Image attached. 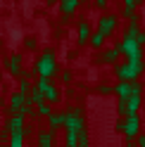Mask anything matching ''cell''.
<instances>
[{
  "mask_svg": "<svg viewBox=\"0 0 145 147\" xmlns=\"http://www.w3.org/2000/svg\"><path fill=\"white\" fill-rule=\"evenodd\" d=\"M17 90H22V93H29V90H31V78L22 74V81H19V88H17Z\"/></svg>",
  "mask_w": 145,
  "mask_h": 147,
  "instance_id": "cell-21",
  "label": "cell"
},
{
  "mask_svg": "<svg viewBox=\"0 0 145 147\" xmlns=\"http://www.w3.org/2000/svg\"><path fill=\"white\" fill-rule=\"evenodd\" d=\"M24 123H26V119H24V114H12L10 119H7V123H5V131L7 133H14V131H22L24 128Z\"/></svg>",
  "mask_w": 145,
  "mask_h": 147,
  "instance_id": "cell-8",
  "label": "cell"
},
{
  "mask_svg": "<svg viewBox=\"0 0 145 147\" xmlns=\"http://www.w3.org/2000/svg\"><path fill=\"white\" fill-rule=\"evenodd\" d=\"M76 10H79V0H60V12H62V19H64V22Z\"/></svg>",
  "mask_w": 145,
  "mask_h": 147,
  "instance_id": "cell-10",
  "label": "cell"
},
{
  "mask_svg": "<svg viewBox=\"0 0 145 147\" xmlns=\"http://www.w3.org/2000/svg\"><path fill=\"white\" fill-rule=\"evenodd\" d=\"M98 93H100V95H110V93H114V88L112 86H100V88H98Z\"/></svg>",
  "mask_w": 145,
  "mask_h": 147,
  "instance_id": "cell-24",
  "label": "cell"
},
{
  "mask_svg": "<svg viewBox=\"0 0 145 147\" xmlns=\"http://www.w3.org/2000/svg\"><path fill=\"white\" fill-rule=\"evenodd\" d=\"M86 145H88V133L83 128V131H79V147H86Z\"/></svg>",
  "mask_w": 145,
  "mask_h": 147,
  "instance_id": "cell-23",
  "label": "cell"
},
{
  "mask_svg": "<svg viewBox=\"0 0 145 147\" xmlns=\"http://www.w3.org/2000/svg\"><path fill=\"white\" fill-rule=\"evenodd\" d=\"M105 38H107V36L105 33H100V31H95V33H90V48H95V50H100L102 48V45H105Z\"/></svg>",
  "mask_w": 145,
  "mask_h": 147,
  "instance_id": "cell-18",
  "label": "cell"
},
{
  "mask_svg": "<svg viewBox=\"0 0 145 147\" xmlns=\"http://www.w3.org/2000/svg\"><path fill=\"white\" fill-rule=\"evenodd\" d=\"M36 74L45 78H55L57 76V62H55V52L52 50H43L41 57L36 59Z\"/></svg>",
  "mask_w": 145,
  "mask_h": 147,
  "instance_id": "cell-2",
  "label": "cell"
},
{
  "mask_svg": "<svg viewBox=\"0 0 145 147\" xmlns=\"http://www.w3.org/2000/svg\"><path fill=\"white\" fill-rule=\"evenodd\" d=\"M136 40H138V45H145V33L138 31V36H136Z\"/></svg>",
  "mask_w": 145,
  "mask_h": 147,
  "instance_id": "cell-27",
  "label": "cell"
},
{
  "mask_svg": "<svg viewBox=\"0 0 145 147\" xmlns=\"http://www.w3.org/2000/svg\"><path fill=\"white\" fill-rule=\"evenodd\" d=\"M38 86L41 90H43V95H45V100H48L50 105H57L60 102V97H62V93H60V88L55 86V78H45V76H38Z\"/></svg>",
  "mask_w": 145,
  "mask_h": 147,
  "instance_id": "cell-4",
  "label": "cell"
},
{
  "mask_svg": "<svg viewBox=\"0 0 145 147\" xmlns=\"http://www.w3.org/2000/svg\"><path fill=\"white\" fill-rule=\"evenodd\" d=\"M60 78H62V83H69V81H71V74H69V71H62Z\"/></svg>",
  "mask_w": 145,
  "mask_h": 147,
  "instance_id": "cell-26",
  "label": "cell"
},
{
  "mask_svg": "<svg viewBox=\"0 0 145 147\" xmlns=\"http://www.w3.org/2000/svg\"><path fill=\"white\" fill-rule=\"evenodd\" d=\"M86 128V119L81 114L79 107H69L64 112V126L62 131H67V147H76L79 145V131Z\"/></svg>",
  "mask_w": 145,
  "mask_h": 147,
  "instance_id": "cell-1",
  "label": "cell"
},
{
  "mask_svg": "<svg viewBox=\"0 0 145 147\" xmlns=\"http://www.w3.org/2000/svg\"><path fill=\"white\" fill-rule=\"evenodd\" d=\"M133 93H136V95H140V93H143V83H140L138 78H133V81H131V95H133Z\"/></svg>",
  "mask_w": 145,
  "mask_h": 147,
  "instance_id": "cell-22",
  "label": "cell"
},
{
  "mask_svg": "<svg viewBox=\"0 0 145 147\" xmlns=\"http://www.w3.org/2000/svg\"><path fill=\"white\" fill-rule=\"evenodd\" d=\"M12 138H10V145L12 147H22L24 145V131H14V133H10Z\"/></svg>",
  "mask_w": 145,
  "mask_h": 147,
  "instance_id": "cell-20",
  "label": "cell"
},
{
  "mask_svg": "<svg viewBox=\"0 0 145 147\" xmlns=\"http://www.w3.org/2000/svg\"><path fill=\"white\" fill-rule=\"evenodd\" d=\"M45 3H48V5H55V3H60V0H45Z\"/></svg>",
  "mask_w": 145,
  "mask_h": 147,
  "instance_id": "cell-31",
  "label": "cell"
},
{
  "mask_svg": "<svg viewBox=\"0 0 145 147\" xmlns=\"http://www.w3.org/2000/svg\"><path fill=\"white\" fill-rule=\"evenodd\" d=\"M136 140H138L140 147H145V133H138V135H136Z\"/></svg>",
  "mask_w": 145,
  "mask_h": 147,
  "instance_id": "cell-28",
  "label": "cell"
},
{
  "mask_svg": "<svg viewBox=\"0 0 145 147\" xmlns=\"http://www.w3.org/2000/svg\"><path fill=\"white\" fill-rule=\"evenodd\" d=\"M140 107H143V97H140V95H136V93L129 95V116H131V114H138V109H140Z\"/></svg>",
  "mask_w": 145,
  "mask_h": 147,
  "instance_id": "cell-17",
  "label": "cell"
},
{
  "mask_svg": "<svg viewBox=\"0 0 145 147\" xmlns=\"http://www.w3.org/2000/svg\"><path fill=\"white\" fill-rule=\"evenodd\" d=\"M38 145L41 147H52V145H55V131H50V128H48V131H43L38 135Z\"/></svg>",
  "mask_w": 145,
  "mask_h": 147,
  "instance_id": "cell-15",
  "label": "cell"
},
{
  "mask_svg": "<svg viewBox=\"0 0 145 147\" xmlns=\"http://www.w3.org/2000/svg\"><path fill=\"white\" fill-rule=\"evenodd\" d=\"M26 100H29V93H22V90H17V93L10 97V107H7V112H10V114H17V112H19V114H22V109H24V105H26Z\"/></svg>",
  "mask_w": 145,
  "mask_h": 147,
  "instance_id": "cell-7",
  "label": "cell"
},
{
  "mask_svg": "<svg viewBox=\"0 0 145 147\" xmlns=\"http://www.w3.org/2000/svg\"><path fill=\"white\" fill-rule=\"evenodd\" d=\"M117 24H119V17L117 14H102L100 22H98V31L105 33V36H112L114 29H117Z\"/></svg>",
  "mask_w": 145,
  "mask_h": 147,
  "instance_id": "cell-6",
  "label": "cell"
},
{
  "mask_svg": "<svg viewBox=\"0 0 145 147\" xmlns=\"http://www.w3.org/2000/svg\"><path fill=\"white\" fill-rule=\"evenodd\" d=\"M95 5H98V7L102 10V7H107V0H95Z\"/></svg>",
  "mask_w": 145,
  "mask_h": 147,
  "instance_id": "cell-30",
  "label": "cell"
},
{
  "mask_svg": "<svg viewBox=\"0 0 145 147\" xmlns=\"http://www.w3.org/2000/svg\"><path fill=\"white\" fill-rule=\"evenodd\" d=\"M114 74H117V78H124V81H133V76H131V64H129V59H126L124 64H117V67H114Z\"/></svg>",
  "mask_w": 145,
  "mask_h": 147,
  "instance_id": "cell-12",
  "label": "cell"
},
{
  "mask_svg": "<svg viewBox=\"0 0 145 147\" xmlns=\"http://www.w3.org/2000/svg\"><path fill=\"white\" fill-rule=\"evenodd\" d=\"M117 131L126 135V140H133L136 135L140 133V116L131 114V116H121V121L117 123Z\"/></svg>",
  "mask_w": 145,
  "mask_h": 147,
  "instance_id": "cell-3",
  "label": "cell"
},
{
  "mask_svg": "<svg viewBox=\"0 0 145 147\" xmlns=\"http://www.w3.org/2000/svg\"><path fill=\"white\" fill-rule=\"evenodd\" d=\"M7 71H10L12 76H22V74H24L22 71V55L19 52L10 57V62H7Z\"/></svg>",
  "mask_w": 145,
  "mask_h": 147,
  "instance_id": "cell-11",
  "label": "cell"
},
{
  "mask_svg": "<svg viewBox=\"0 0 145 147\" xmlns=\"http://www.w3.org/2000/svg\"><path fill=\"white\" fill-rule=\"evenodd\" d=\"M45 119H48V128L50 131H55V133L62 131V126H64V112H50Z\"/></svg>",
  "mask_w": 145,
  "mask_h": 147,
  "instance_id": "cell-9",
  "label": "cell"
},
{
  "mask_svg": "<svg viewBox=\"0 0 145 147\" xmlns=\"http://www.w3.org/2000/svg\"><path fill=\"white\" fill-rule=\"evenodd\" d=\"M112 88H114L117 97H129V95H131V81L119 78V83H117V86H112Z\"/></svg>",
  "mask_w": 145,
  "mask_h": 147,
  "instance_id": "cell-14",
  "label": "cell"
},
{
  "mask_svg": "<svg viewBox=\"0 0 145 147\" xmlns=\"http://www.w3.org/2000/svg\"><path fill=\"white\" fill-rule=\"evenodd\" d=\"M119 57H121V48H119V45H114V48L105 50L102 62H107V64H117V62H119Z\"/></svg>",
  "mask_w": 145,
  "mask_h": 147,
  "instance_id": "cell-13",
  "label": "cell"
},
{
  "mask_svg": "<svg viewBox=\"0 0 145 147\" xmlns=\"http://www.w3.org/2000/svg\"><path fill=\"white\" fill-rule=\"evenodd\" d=\"M36 112H38V116H48V114L52 112V105L48 102V100H43V102L36 105Z\"/></svg>",
  "mask_w": 145,
  "mask_h": 147,
  "instance_id": "cell-19",
  "label": "cell"
},
{
  "mask_svg": "<svg viewBox=\"0 0 145 147\" xmlns=\"http://www.w3.org/2000/svg\"><path fill=\"white\" fill-rule=\"evenodd\" d=\"M126 7H138V0H124Z\"/></svg>",
  "mask_w": 145,
  "mask_h": 147,
  "instance_id": "cell-29",
  "label": "cell"
},
{
  "mask_svg": "<svg viewBox=\"0 0 145 147\" xmlns=\"http://www.w3.org/2000/svg\"><path fill=\"white\" fill-rule=\"evenodd\" d=\"M119 48H121V55L126 59H138V57H143V45H138V40L136 38H129V36H124V40L119 43Z\"/></svg>",
  "mask_w": 145,
  "mask_h": 147,
  "instance_id": "cell-5",
  "label": "cell"
},
{
  "mask_svg": "<svg viewBox=\"0 0 145 147\" xmlns=\"http://www.w3.org/2000/svg\"><path fill=\"white\" fill-rule=\"evenodd\" d=\"M88 40H90V24L88 22H81L79 24V43L81 45H88Z\"/></svg>",
  "mask_w": 145,
  "mask_h": 147,
  "instance_id": "cell-16",
  "label": "cell"
},
{
  "mask_svg": "<svg viewBox=\"0 0 145 147\" xmlns=\"http://www.w3.org/2000/svg\"><path fill=\"white\" fill-rule=\"evenodd\" d=\"M24 45H26V50H33V48H36V38H26Z\"/></svg>",
  "mask_w": 145,
  "mask_h": 147,
  "instance_id": "cell-25",
  "label": "cell"
},
{
  "mask_svg": "<svg viewBox=\"0 0 145 147\" xmlns=\"http://www.w3.org/2000/svg\"><path fill=\"white\" fill-rule=\"evenodd\" d=\"M143 102H145V100H143Z\"/></svg>",
  "mask_w": 145,
  "mask_h": 147,
  "instance_id": "cell-32",
  "label": "cell"
}]
</instances>
